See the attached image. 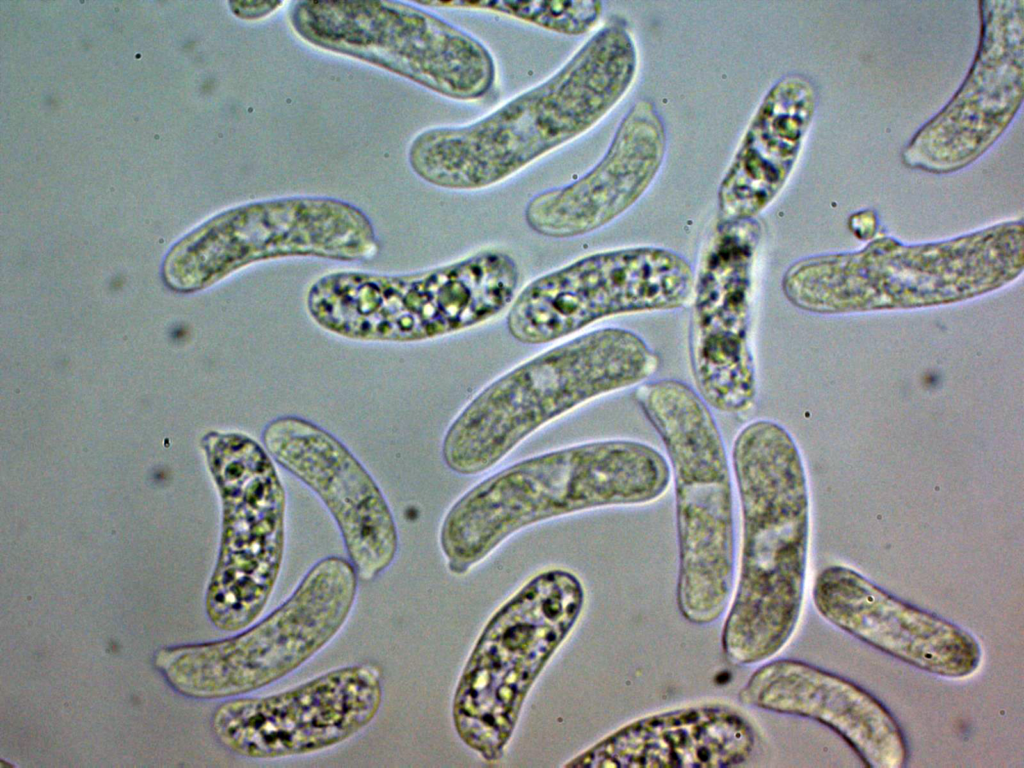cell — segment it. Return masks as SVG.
<instances>
[{
    "instance_id": "cell-13",
    "label": "cell",
    "mask_w": 1024,
    "mask_h": 768,
    "mask_svg": "<svg viewBox=\"0 0 1024 768\" xmlns=\"http://www.w3.org/2000/svg\"><path fill=\"white\" fill-rule=\"evenodd\" d=\"M383 673L374 663L337 667L286 690L224 700L211 726L217 741L246 759L320 753L354 738L378 716Z\"/></svg>"
},
{
    "instance_id": "cell-8",
    "label": "cell",
    "mask_w": 1024,
    "mask_h": 768,
    "mask_svg": "<svg viewBox=\"0 0 1024 768\" xmlns=\"http://www.w3.org/2000/svg\"><path fill=\"white\" fill-rule=\"evenodd\" d=\"M583 604L579 579L552 569L531 578L487 622L452 702L456 734L484 760L503 756L530 688Z\"/></svg>"
},
{
    "instance_id": "cell-22",
    "label": "cell",
    "mask_w": 1024,
    "mask_h": 768,
    "mask_svg": "<svg viewBox=\"0 0 1024 768\" xmlns=\"http://www.w3.org/2000/svg\"><path fill=\"white\" fill-rule=\"evenodd\" d=\"M230 4L231 10L237 17L255 20L269 16L283 3L279 1H236Z\"/></svg>"
},
{
    "instance_id": "cell-1",
    "label": "cell",
    "mask_w": 1024,
    "mask_h": 768,
    "mask_svg": "<svg viewBox=\"0 0 1024 768\" xmlns=\"http://www.w3.org/2000/svg\"><path fill=\"white\" fill-rule=\"evenodd\" d=\"M637 65L630 31L622 20H610L553 75L489 114L419 133L409 165L447 190L499 184L598 124L630 89Z\"/></svg>"
},
{
    "instance_id": "cell-5",
    "label": "cell",
    "mask_w": 1024,
    "mask_h": 768,
    "mask_svg": "<svg viewBox=\"0 0 1024 768\" xmlns=\"http://www.w3.org/2000/svg\"><path fill=\"white\" fill-rule=\"evenodd\" d=\"M635 396L674 481L678 610L692 624H712L730 605L736 573L732 473L721 432L704 399L682 381L644 382Z\"/></svg>"
},
{
    "instance_id": "cell-7",
    "label": "cell",
    "mask_w": 1024,
    "mask_h": 768,
    "mask_svg": "<svg viewBox=\"0 0 1024 768\" xmlns=\"http://www.w3.org/2000/svg\"><path fill=\"white\" fill-rule=\"evenodd\" d=\"M358 581L349 560L325 557L261 620L224 639L163 648L155 666L190 698L249 695L292 674L331 643L353 611Z\"/></svg>"
},
{
    "instance_id": "cell-14",
    "label": "cell",
    "mask_w": 1024,
    "mask_h": 768,
    "mask_svg": "<svg viewBox=\"0 0 1024 768\" xmlns=\"http://www.w3.org/2000/svg\"><path fill=\"white\" fill-rule=\"evenodd\" d=\"M760 234L756 219L720 222L695 276L691 369L700 396L727 414L751 409L757 392L748 336Z\"/></svg>"
},
{
    "instance_id": "cell-17",
    "label": "cell",
    "mask_w": 1024,
    "mask_h": 768,
    "mask_svg": "<svg viewBox=\"0 0 1024 768\" xmlns=\"http://www.w3.org/2000/svg\"><path fill=\"white\" fill-rule=\"evenodd\" d=\"M666 131L654 104L641 99L619 123L603 157L576 181L544 190L526 204L535 233L569 239L594 232L630 209L650 188L663 164Z\"/></svg>"
},
{
    "instance_id": "cell-12",
    "label": "cell",
    "mask_w": 1024,
    "mask_h": 768,
    "mask_svg": "<svg viewBox=\"0 0 1024 768\" xmlns=\"http://www.w3.org/2000/svg\"><path fill=\"white\" fill-rule=\"evenodd\" d=\"M689 261L662 247L598 252L533 280L514 298L506 317L510 335L544 344L614 315L666 311L692 301Z\"/></svg>"
},
{
    "instance_id": "cell-6",
    "label": "cell",
    "mask_w": 1024,
    "mask_h": 768,
    "mask_svg": "<svg viewBox=\"0 0 1024 768\" xmlns=\"http://www.w3.org/2000/svg\"><path fill=\"white\" fill-rule=\"evenodd\" d=\"M519 277L510 255L482 250L409 274L329 273L310 286L306 307L318 326L343 338L418 342L492 319L513 302Z\"/></svg>"
},
{
    "instance_id": "cell-18",
    "label": "cell",
    "mask_w": 1024,
    "mask_h": 768,
    "mask_svg": "<svg viewBox=\"0 0 1024 768\" xmlns=\"http://www.w3.org/2000/svg\"><path fill=\"white\" fill-rule=\"evenodd\" d=\"M738 697L751 707L827 726L869 768H902L908 761L904 732L882 702L854 682L806 662H764Z\"/></svg>"
},
{
    "instance_id": "cell-4",
    "label": "cell",
    "mask_w": 1024,
    "mask_h": 768,
    "mask_svg": "<svg viewBox=\"0 0 1024 768\" xmlns=\"http://www.w3.org/2000/svg\"><path fill=\"white\" fill-rule=\"evenodd\" d=\"M659 357L635 332L605 327L554 346L483 388L451 422L441 454L453 473H482L540 427L600 396L644 383Z\"/></svg>"
},
{
    "instance_id": "cell-2",
    "label": "cell",
    "mask_w": 1024,
    "mask_h": 768,
    "mask_svg": "<svg viewBox=\"0 0 1024 768\" xmlns=\"http://www.w3.org/2000/svg\"><path fill=\"white\" fill-rule=\"evenodd\" d=\"M732 466L742 529L721 645L727 661L752 666L781 652L799 623L808 563L809 496L799 449L773 420H754L739 431Z\"/></svg>"
},
{
    "instance_id": "cell-16",
    "label": "cell",
    "mask_w": 1024,
    "mask_h": 768,
    "mask_svg": "<svg viewBox=\"0 0 1024 768\" xmlns=\"http://www.w3.org/2000/svg\"><path fill=\"white\" fill-rule=\"evenodd\" d=\"M812 600L833 626L924 672L965 679L981 666L982 647L969 631L891 595L850 568L820 572Z\"/></svg>"
},
{
    "instance_id": "cell-3",
    "label": "cell",
    "mask_w": 1024,
    "mask_h": 768,
    "mask_svg": "<svg viewBox=\"0 0 1024 768\" xmlns=\"http://www.w3.org/2000/svg\"><path fill=\"white\" fill-rule=\"evenodd\" d=\"M668 459L633 439L573 445L518 461L464 493L443 518L448 569L465 574L517 531L558 516L646 505L671 484Z\"/></svg>"
},
{
    "instance_id": "cell-9",
    "label": "cell",
    "mask_w": 1024,
    "mask_h": 768,
    "mask_svg": "<svg viewBox=\"0 0 1024 768\" xmlns=\"http://www.w3.org/2000/svg\"><path fill=\"white\" fill-rule=\"evenodd\" d=\"M295 33L320 49L399 75L444 97L486 96L496 64L477 38L420 7L398 1H297Z\"/></svg>"
},
{
    "instance_id": "cell-20",
    "label": "cell",
    "mask_w": 1024,
    "mask_h": 768,
    "mask_svg": "<svg viewBox=\"0 0 1024 768\" xmlns=\"http://www.w3.org/2000/svg\"><path fill=\"white\" fill-rule=\"evenodd\" d=\"M814 108L802 77L779 79L763 97L720 183V222L755 219L780 193L798 157Z\"/></svg>"
},
{
    "instance_id": "cell-15",
    "label": "cell",
    "mask_w": 1024,
    "mask_h": 768,
    "mask_svg": "<svg viewBox=\"0 0 1024 768\" xmlns=\"http://www.w3.org/2000/svg\"><path fill=\"white\" fill-rule=\"evenodd\" d=\"M262 442L273 461L324 503L359 580L372 581L386 571L398 551L396 524L380 488L349 449L297 416L270 421Z\"/></svg>"
},
{
    "instance_id": "cell-19",
    "label": "cell",
    "mask_w": 1024,
    "mask_h": 768,
    "mask_svg": "<svg viewBox=\"0 0 1024 768\" xmlns=\"http://www.w3.org/2000/svg\"><path fill=\"white\" fill-rule=\"evenodd\" d=\"M751 721L733 706L700 704L638 718L565 767H735L753 755Z\"/></svg>"
},
{
    "instance_id": "cell-21",
    "label": "cell",
    "mask_w": 1024,
    "mask_h": 768,
    "mask_svg": "<svg viewBox=\"0 0 1024 768\" xmlns=\"http://www.w3.org/2000/svg\"><path fill=\"white\" fill-rule=\"evenodd\" d=\"M422 5L451 8L488 10L508 15L547 30L565 34L582 35L589 32L599 21L603 12L600 1H444L422 2Z\"/></svg>"
},
{
    "instance_id": "cell-10",
    "label": "cell",
    "mask_w": 1024,
    "mask_h": 768,
    "mask_svg": "<svg viewBox=\"0 0 1024 768\" xmlns=\"http://www.w3.org/2000/svg\"><path fill=\"white\" fill-rule=\"evenodd\" d=\"M379 250L371 220L355 205L322 196L282 197L214 216L170 249L162 276L174 291L195 292L265 260L356 262L373 259Z\"/></svg>"
},
{
    "instance_id": "cell-11",
    "label": "cell",
    "mask_w": 1024,
    "mask_h": 768,
    "mask_svg": "<svg viewBox=\"0 0 1024 768\" xmlns=\"http://www.w3.org/2000/svg\"><path fill=\"white\" fill-rule=\"evenodd\" d=\"M214 440L224 525L205 607L217 629L239 632L259 619L277 584L285 551V491L273 459L256 440L242 433Z\"/></svg>"
}]
</instances>
